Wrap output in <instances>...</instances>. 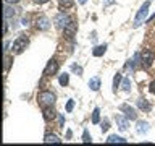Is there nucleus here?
I'll return each instance as SVG.
<instances>
[{"mask_svg": "<svg viewBox=\"0 0 155 146\" xmlns=\"http://www.w3.org/2000/svg\"><path fill=\"white\" fill-rule=\"evenodd\" d=\"M57 101L55 94H53L52 91H41L37 94V102L41 104L42 107H47V106H53Z\"/></svg>", "mask_w": 155, "mask_h": 146, "instance_id": "nucleus-1", "label": "nucleus"}, {"mask_svg": "<svg viewBox=\"0 0 155 146\" xmlns=\"http://www.w3.org/2000/svg\"><path fill=\"white\" fill-rule=\"evenodd\" d=\"M149 7H150V2H144L142 7L139 8L137 15H136V19H134V26L136 28H139L140 24H142V21L145 19V16H147V13H149Z\"/></svg>", "mask_w": 155, "mask_h": 146, "instance_id": "nucleus-2", "label": "nucleus"}, {"mask_svg": "<svg viewBox=\"0 0 155 146\" xmlns=\"http://www.w3.org/2000/svg\"><path fill=\"white\" fill-rule=\"evenodd\" d=\"M28 44H29V39H28L26 36H19L16 41H13V46H12V47H13V49H12L13 54H21L24 49H26Z\"/></svg>", "mask_w": 155, "mask_h": 146, "instance_id": "nucleus-3", "label": "nucleus"}, {"mask_svg": "<svg viewBox=\"0 0 155 146\" xmlns=\"http://www.w3.org/2000/svg\"><path fill=\"white\" fill-rule=\"evenodd\" d=\"M53 23H55V26L58 28V29H65L68 24L71 23V19H70V16L68 15H65V13H58L55 18H53Z\"/></svg>", "mask_w": 155, "mask_h": 146, "instance_id": "nucleus-4", "label": "nucleus"}, {"mask_svg": "<svg viewBox=\"0 0 155 146\" xmlns=\"http://www.w3.org/2000/svg\"><path fill=\"white\" fill-rule=\"evenodd\" d=\"M152 63H153V54L150 50H142V54H140V65L145 68H150Z\"/></svg>", "mask_w": 155, "mask_h": 146, "instance_id": "nucleus-5", "label": "nucleus"}, {"mask_svg": "<svg viewBox=\"0 0 155 146\" xmlns=\"http://www.w3.org/2000/svg\"><path fill=\"white\" fill-rule=\"evenodd\" d=\"M58 71V62L57 60H48V63L44 68V76H50V75H55Z\"/></svg>", "mask_w": 155, "mask_h": 146, "instance_id": "nucleus-6", "label": "nucleus"}, {"mask_svg": "<svg viewBox=\"0 0 155 146\" xmlns=\"http://www.w3.org/2000/svg\"><path fill=\"white\" fill-rule=\"evenodd\" d=\"M120 110H123L124 115L128 117L129 120H136V119H137V114H136V110H134L131 106H128V104H121V106H120Z\"/></svg>", "mask_w": 155, "mask_h": 146, "instance_id": "nucleus-7", "label": "nucleus"}, {"mask_svg": "<svg viewBox=\"0 0 155 146\" xmlns=\"http://www.w3.org/2000/svg\"><path fill=\"white\" fill-rule=\"evenodd\" d=\"M115 120H116V123H118V128L120 130H123V131L128 130V127H129V119H128V117L124 119L123 115H116Z\"/></svg>", "mask_w": 155, "mask_h": 146, "instance_id": "nucleus-8", "label": "nucleus"}, {"mask_svg": "<svg viewBox=\"0 0 155 146\" xmlns=\"http://www.w3.org/2000/svg\"><path fill=\"white\" fill-rule=\"evenodd\" d=\"M57 117V112L53 109V106H47L44 107V119L45 120H53Z\"/></svg>", "mask_w": 155, "mask_h": 146, "instance_id": "nucleus-9", "label": "nucleus"}, {"mask_svg": "<svg viewBox=\"0 0 155 146\" xmlns=\"http://www.w3.org/2000/svg\"><path fill=\"white\" fill-rule=\"evenodd\" d=\"M48 28H50V21H48L47 16H41L37 19V29H41V31H47Z\"/></svg>", "mask_w": 155, "mask_h": 146, "instance_id": "nucleus-10", "label": "nucleus"}, {"mask_svg": "<svg viewBox=\"0 0 155 146\" xmlns=\"http://www.w3.org/2000/svg\"><path fill=\"white\" fill-rule=\"evenodd\" d=\"M136 130H137V133H140V135H145V133H147V131H149V123H147V122H137V123H136Z\"/></svg>", "mask_w": 155, "mask_h": 146, "instance_id": "nucleus-11", "label": "nucleus"}, {"mask_svg": "<svg viewBox=\"0 0 155 146\" xmlns=\"http://www.w3.org/2000/svg\"><path fill=\"white\" fill-rule=\"evenodd\" d=\"M137 107L140 110H144V112L150 110V104L147 102V99H144V97H139V99H137Z\"/></svg>", "mask_w": 155, "mask_h": 146, "instance_id": "nucleus-12", "label": "nucleus"}, {"mask_svg": "<svg viewBox=\"0 0 155 146\" xmlns=\"http://www.w3.org/2000/svg\"><path fill=\"white\" fill-rule=\"evenodd\" d=\"M107 52V44H102V46H97L94 50H92V55L94 57H102Z\"/></svg>", "mask_w": 155, "mask_h": 146, "instance_id": "nucleus-13", "label": "nucleus"}, {"mask_svg": "<svg viewBox=\"0 0 155 146\" xmlns=\"http://www.w3.org/2000/svg\"><path fill=\"white\" fill-rule=\"evenodd\" d=\"M44 143H61V140L53 133H47L44 136Z\"/></svg>", "mask_w": 155, "mask_h": 146, "instance_id": "nucleus-14", "label": "nucleus"}, {"mask_svg": "<svg viewBox=\"0 0 155 146\" xmlns=\"http://www.w3.org/2000/svg\"><path fill=\"white\" fill-rule=\"evenodd\" d=\"M89 88H91V89L92 91H99L100 89V80H99V78H91V80H89Z\"/></svg>", "mask_w": 155, "mask_h": 146, "instance_id": "nucleus-15", "label": "nucleus"}, {"mask_svg": "<svg viewBox=\"0 0 155 146\" xmlns=\"http://www.w3.org/2000/svg\"><path fill=\"white\" fill-rule=\"evenodd\" d=\"M121 81H123V76H121V73H116L115 78H113V92H116V89L121 86Z\"/></svg>", "mask_w": 155, "mask_h": 146, "instance_id": "nucleus-16", "label": "nucleus"}, {"mask_svg": "<svg viewBox=\"0 0 155 146\" xmlns=\"http://www.w3.org/2000/svg\"><path fill=\"white\" fill-rule=\"evenodd\" d=\"M107 143H126V140L124 138H121V136H118V135H110L108 136V140H107Z\"/></svg>", "mask_w": 155, "mask_h": 146, "instance_id": "nucleus-17", "label": "nucleus"}, {"mask_svg": "<svg viewBox=\"0 0 155 146\" xmlns=\"http://www.w3.org/2000/svg\"><path fill=\"white\" fill-rule=\"evenodd\" d=\"M15 15H16V10H15L13 7H5V10H3V16L5 18H12V16H15Z\"/></svg>", "mask_w": 155, "mask_h": 146, "instance_id": "nucleus-18", "label": "nucleus"}, {"mask_svg": "<svg viewBox=\"0 0 155 146\" xmlns=\"http://www.w3.org/2000/svg\"><path fill=\"white\" fill-rule=\"evenodd\" d=\"M65 33H66L70 37H71V36H74V33H76V24L71 21V23H70V24H68V26L65 28Z\"/></svg>", "mask_w": 155, "mask_h": 146, "instance_id": "nucleus-19", "label": "nucleus"}, {"mask_svg": "<svg viewBox=\"0 0 155 146\" xmlns=\"http://www.w3.org/2000/svg\"><path fill=\"white\" fill-rule=\"evenodd\" d=\"M99 122H100V109H99V107H95L94 112H92V123L97 125Z\"/></svg>", "mask_w": 155, "mask_h": 146, "instance_id": "nucleus-20", "label": "nucleus"}, {"mask_svg": "<svg viewBox=\"0 0 155 146\" xmlns=\"http://www.w3.org/2000/svg\"><path fill=\"white\" fill-rule=\"evenodd\" d=\"M60 2V8H71L73 5H74V0H58Z\"/></svg>", "mask_w": 155, "mask_h": 146, "instance_id": "nucleus-21", "label": "nucleus"}, {"mask_svg": "<svg viewBox=\"0 0 155 146\" xmlns=\"http://www.w3.org/2000/svg\"><path fill=\"white\" fill-rule=\"evenodd\" d=\"M58 83H60L61 86H66L68 83H70V75H68V73H63V75H60V78H58Z\"/></svg>", "mask_w": 155, "mask_h": 146, "instance_id": "nucleus-22", "label": "nucleus"}, {"mask_svg": "<svg viewBox=\"0 0 155 146\" xmlns=\"http://www.w3.org/2000/svg\"><path fill=\"white\" fill-rule=\"evenodd\" d=\"M121 88H123V91H129V89H131V81H129V78H123V81H121Z\"/></svg>", "mask_w": 155, "mask_h": 146, "instance_id": "nucleus-23", "label": "nucleus"}, {"mask_svg": "<svg viewBox=\"0 0 155 146\" xmlns=\"http://www.w3.org/2000/svg\"><path fill=\"white\" fill-rule=\"evenodd\" d=\"M82 141H84V143H91L92 141V138H91V135H89L87 130H84V133H82Z\"/></svg>", "mask_w": 155, "mask_h": 146, "instance_id": "nucleus-24", "label": "nucleus"}, {"mask_svg": "<svg viewBox=\"0 0 155 146\" xmlns=\"http://www.w3.org/2000/svg\"><path fill=\"white\" fill-rule=\"evenodd\" d=\"M73 109H74V101L70 99V101L66 102V112H71Z\"/></svg>", "mask_w": 155, "mask_h": 146, "instance_id": "nucleus-25", "label": "nucleus"}, {"mask_svg": "<svg viewBox=\"0 0 155 146\" xmlns=\"http://www.w3.org/2000/svg\"><path fill=\"white\" fill-rule=\"evenodd\" d=\"M100 125H102V127H100V128H102V131H107V130L110 128V125H108V120H104Z\"/></svg>", "mask_w": 155, "mask_h": 146, "instance_id": "nucleus-26", "label": "nucleus"}, {"mask_svg": "<svg viewBox=\"0 0 155 146\" xmlns=\"http://www.w3.org/2000/svg\"><path fill=\"white\" fill-rule=\"evenodd\" d=\"M10 62H12V57H5V70L8 71V68H10Z\"/></svg>", "mask_w": 155, "mask_h": 146, "instance_id": "nucleus-27", "label": "nucleus"}, {"mask_svg": "<svg viewBox=\"0 0 155 146\" xmlns=\"http://www.w3.org/2000/svg\"><path fill=\"white\" fill-rule=\"evenodd\" d=\"M73 71H76L78 75H82V68L78 67V65H73Z\"/></svg>", "mask_w": 155, "mask_h": 146, "instance_id": "nucleus-28", "label": "nucleus"}, {"mask_svg": "<svg viewBox=\"0 0 155 146\" xmlns=\"http://www.w3.org/2000/svg\"><path fill=\"white\" fill-rule=\"evenodd\" d=\"M58 122H60V127L65 125V119H63V115H58Z\"/></svg>", "mask_w": 155, "mask_h": 146, "instance_id": "nucleus-29", "label": "nucleus"}, {"mask_svg": "<svg viewBox=\"0 0 155 146\" xmlns=\"http://www.w3.org/2000/svg\"><path fill=\"white\" fill-rule=\"evenodd\" d=\"M150 92H152V94H155V81L150 83Z\"/></svg>", "mask_w": 155, "mask_h": 146, "instance_id": "nucleus-30", "label": "nucleus"}, {"mask_svg": "<svg viewBox=\"0 0 155 146\" xmlns=\"http://www.w3.org/2000/svg\"><path fill=\"white\" fill-rule=\"evenodd\" d=\"M34 3H39V5H42V3H47L48 0H32Z\"/></svg>", "mask_w": 155, "mask_h": 146, "instance_id": "nucleus-31", "label": "nucleus"}, {"mask_svg": "<svg viewBox=\"0 0 155 146\" xmlns=\"http://www.w3.org/2000/svg\"><path fill=\"white\" fill-rule=\"evenodd\" d=\"M7 31H8V24L3 23V34H7Z\"/></svg>", "mask_w": 155, "mask_h": 146, "instance_id": "nucleus-32", "label": "nucleus"}, {"mask_svg": "<svg viewBox=\"0 0 155 146\" xmlns=\"http://www.w3.org/2000/svg\"><path fill=\"white\" fill-rule=\"evenodd\" d=\"M5 2H7V3H18L19 0H5Z\"/></svg>", "mask_w": 155, "mask_h": 146, "instance_id": "nucleus-33", "label": "nucleus"}, {"mask_svg": "<svg viewBox=\"0 0 155 146\" xmlns=\"http://www.w3.org/2000/svg\"><path fill=\"white\" fill-rule=\"evenodd\" d=\"M78 2H79V5H84V3L87 2V0H78Z\"/></svg>", "mask_w": 155, "mask_h": 146, "instance_id": "nucleus-34", "label": "nucleus"}]
</instances>
